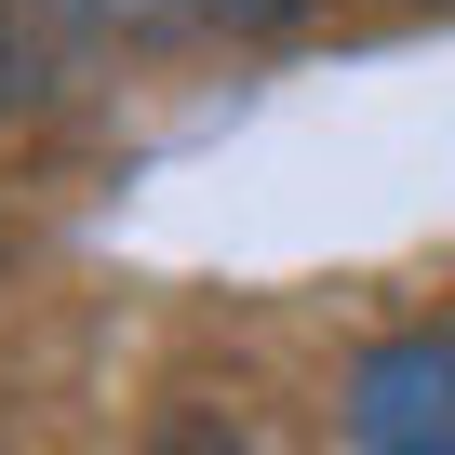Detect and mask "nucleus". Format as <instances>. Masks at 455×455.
Instances as JSON below:
<instances>
[{"label":"nucleus","mask_w":455,"mask_h":455,"mask_svg":"<svg viewBox=\"0 0 455 455\" xmlns=\"http://www.w3.org/2000/svg\"><path fill=\"white\" fill-rule=\"evenodd\" d=\"M348 428H362L375 455H455V335L415 322V335L362 348V375H348Z\"/></svg>","instance_id":"f257e3e1"},{"label":"nucleus","mask_w":455,"mask_h":455,"mask_svg":"<svg viewBox=\"0 0 455 455\" xmlns=\"http://www.w3.org/2000/svg\"><path fill=\"white\" fill-rule=\"evenodd\" d=\"M28 108V28H14V0H0V121Z\"/></svg>","instance_id":"f03ea898"},{"label":"nucleus","mask_w":455,"mask_h":455,"mask_svg":"<svg viewBox=\"0 0 455 455\" xmlns=\"http://www.w3.org/2000/svg\"><path fill=\"white\" fill-rule=\"evenodd\" d=\"M201 14H228V28H282L295 0H201Z\"/></svg>","instance_id":"7ed1b4c3"}]
</instances>
